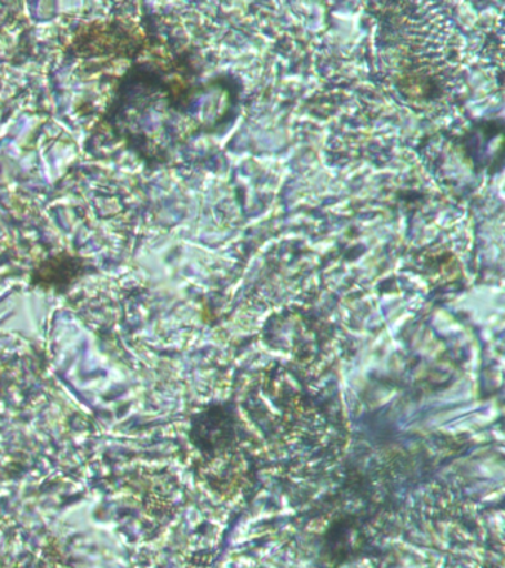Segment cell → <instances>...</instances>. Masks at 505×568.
I'll return each instance as SVG.
<instances>
[{
  "mask_svg": "<svg viewBox=\"0 0 505 568\" xmlns=\"http://www.w3.org/2000/svg\"><path fill=\"white\" fill-rule=\"evenodd\" d=\"M85 271V262L72 255H57L41 262L33 273L34 286L51 288V291L64 292Z\"/></svg>",
  "mask_w": 505,
  "mask_h": 568,
  "instance_id": "cell-1",
  "label": "cell"
}]
</instances>
